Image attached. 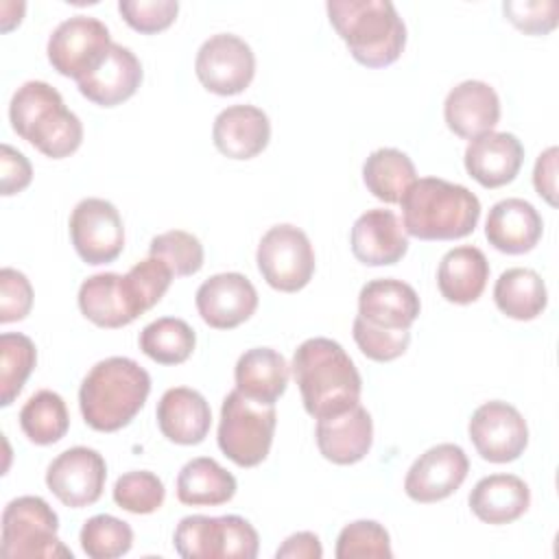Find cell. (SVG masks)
Returning <instances> with one entry per match:
<instances>
[{
  "mask_svg": "<svg viewBox=\"0 0 559 559\" xmlns=\"http://www.w3.org/2000/svg\"><path fill=\"white\" fill-rule=\"evenodd\" d=\"M469 461L461 445L437 443L419 454L406 472L404 491L411 500L430 504L452 496L467 478Z\"/></svg>",
  "mask_w": 559,
  "mask_h": 559,
  "instance_id": "9a60e30c",
  "label": "cell"
},
{
  "mask_svg": "<svg viewBox=\"0 0 559 559\" xmlns=\"http://www.w3.org/2000/svg\"><path fill=\"white\" fill-rule=\"evenodd\" d=\"M290 367L304 408L314 419L338 415L360 402L362 378L341 343L325 336L308 338L295 349Z\"/></svg>",
  "mask_w": 559,
  "mask_h": 559,
  "instance_id": "6da1fadb",
  "label": "cell"
},
{
  "mask_svg": "<svg viewBox=\"0 0 559 559\" xmlns=\"http://www.w3.org/2000/svg\"><path fill=\"white\" fill-rule=\"evenodd\" d=\"M402 227L419 240H456L474 231L480 218L478 197L461 183L439 177L417 179L402 197Z\"/></svg>",
  "mask_w": 559,
  "mask_h": 559,
  "instance_id": "3957f363",
  "label": "cell"
},
{
  "mask_svg": "<svg viewBox=\"0 0 559 559\" xmlns=\"http://www.w3.org/2000/svg\"><path fill=\"white\" fill-rule=\"evenodd\" d=\"M502 11L515 28L528 35H546L559 22L557 0H507Z\"/></svg>",
  "mask_w": 559,
  "mask_h": 559,
  "instance_id": "7bdbcfd3",
  "label": "cell"
},
{
  "mask_svg": "<svg viewBox=\"0 0 559 559\" xmlns=\"http://www.w3.org/2000/svg\"><path fill=\"white\" fill-rule=\"evenodd\" d=\"M111 44L114 41L105 22L79 13L63 20L50 33L46 52L50 66L59 74L79 81L100 61V57L107 52Z\"/></svg>",
  "mask_w": 559,
  "mask_h": 559,
  "instance_id": "8fae6325",
  "label": "cell"
},
{
  "mask_svg": "<svg viewBox=\"0 0 559 559\" xmlns=\"http://www.w3.org/2000/svg\"><path fill=\"white\" fill-rule=\"evenodd\" d=\"M13 131L50 159L72 155L83 142V124L46 81L22 83L9 103Z\"/></svg>",
  "mask_w": 559,
  "mask_h": 559,
  "instance_id": "5b68a950",
  "label": "cell"
},
{
  "mask_svg": "<svg viewBox=\"0 0 559 559\" xmlns=\"http://www.w3.org/2000/svg\"><path fill=\"white\" fill-rule=\"evenodd\" d=\"M528 485L515 474H489L469 491V509L485 524H509L526 513Z\"/></svg>",
  "mask_w": 559,
  "mask_h": 559,
  "instance_id": "4316f807",
  "label": "cell"
},
{
  "mask_svg": "<svg viewBox=\"0 0 559 559\" xmlns=\"http://www.w3.org/2000/svg\"><path fill=\"white\" fill-rule=\"evenodd\" d=\"M173 544L183 559H253L260 537L240 515H186L175 528Z\"/></svg>",
  "mask_w": 559,
  "mask_h": 559,
  "instance_id": "ba28073f",
  "label": "cell"
},
{
  "mask_svg": "<svg viewBox=\"0 0 559 559\" xmlns=\"http://www.w3.org/2000/svg\"><path fill=\"white\" fill-rule=\"evenodd\" d=\"M352 253L367 266H389L408 251V238L400 218L384 207L360 214L349 234Z\"/></svg>",
  "mask_w": 559,
  "mask_h": 559,
  "instance_id": "ac0fdd59",
  "label": "cell"
},
{
  "mask_svg": "<svg viewBox=\"0 0 559 559\" xmlns=\"http://www.w3.org/2000/svg\"><path fill=\"white\" fill-rule=\"evenodd\" d=\"M317 448L323 459L336 465H352L367 456L373 443V421L369 411L358 402L356 406L317 419Z\"/></svg>",
  "mask_w": 559,
  "mask_h": 559,
  "instance_id": "ffe728a7",
  "label": "cell"
},
{
  "mask_svg": "<svg viewBox=\"0 0 559 559\" xmlns=\"http://www.w3.org/2000/svg\"><path fill=\"white\" fill-rule=\"evenodd\" d=\"M79 308L85 319L98 328H122L135 321L142 312L129 282L120 273H96L79 286Z\"/></svg>",
  "mask_w": 559,
  "mask_h": 559,
  "instance_id": "d6986e66",
  "label": "cell"
},
{
  "mask_svg": "<svg viewBox=\"0 0 559 559\" xmlns=\"http://www.w3.org/2000/svg\"><path fill=\"white\" fill-rule=\"evenodd\" d=\"M275 424V404L255 402L234 389L221 404L218 448L238 467H255L269 456Z\"/></svg>",
  "mask_w": 559,
  "mask_h": 559,
  "instance_id": "8992f818",
  "label": "cell"
},
{
  "mask_svg": "<svg viewBox=\"0 0 559 559\" xmlns=\"http://www.w3.org/2000/svg\"><path fill=\"white\" fill-rule=\"evenodd\" d=\"M489 280V262L478 247L461 245L450 249L437 269V286L450 304L476 301Z\"/></svg>",
  "mask_w": 559,
  "mask_h": 559,
  "instance_id": "f1b7e54d",
  "label": "cell"
},
{
  "mask_svg": "<svg viewBox=\"0 0 559 559\" xmlns=\"http://www.w3.org/2000/svg\"><path fill=\"white\" fill-rule=\"evenodd\" d=\"M463 162L469 177L483 188H500L518 177L524 146L513 133L489 131L469 140Z\"/></svg>",
  "mask_w": 559,
  "mask_h": 559,
  "instance_id": "7402d4cb",
  "label": "cell"
},
{
  "mask_svg": "<svg viewBox=\"0 0 559 559\" xmlns=\"http://www.w3.org/2000/svg\"><path fill=\"white\" fill-rule=\"evenodd\" d=\"M258 271L280 293H297L312 280L314 249L304 229L282 223L273 225L255 251Z\"/></svg>",
  "mask_w": 559,
  "mask_h": 559,
  "instance_id": "9c48e42d",
  "label": "cell"
},
{
  "mask_svg": "<svg viewBox=\"0 0 559 559\" xmlns=\"http://www.w3.org/2000/svg\"><path fill=\"white\" fill-rule=\"evenodd\" d=\"M70 238L85 264L114 262L124 249L122 216L111 201L87 197L70 214Z\"/></svg>",
  "mask_w": 559,
  "mask_h": 559,
  "instance_id": "7c38bea8",
  "label": "cell"
},
{
  "mask_svg": "<svg viewBox=\"0 0 559 559\" xmlns=\"http://www.w3.org/2000/svg\"><path fill=\"white\" fill-rule=\"evenodd\" d=\"M129 288L138 301V306L142 308V312L151 310L168 290L170 282H173V271L159 260V258H144L140 262H135L127 273H124Z\"/></svg>",
  "mask_w": 559,
  "mask_h": 559,
  "instance_id": "60d3db41",
  "label": "cell"
},
{
  "mask_svg": "<svg viewBox=\"0 0 559 559\" xmlns=\"http://www.w3.org/2000/svg\"><path fill=\"white\" fill-rule=\"evenodd\" d=\"M330 24L349 55L367 68L397 61L406 46V26L391 0H330Z\"/></svg>",
  "mask_w": 559,
  "mask_h": 559,
  "instance_id": "277c9868",
  "label": "cell"
},
{
  "mask_svg": "<svg viewBox=\"0 0 559 559\" xmlns=\"http://www.w3.org/2000/svg\"><path fill=\"white\" fill-rule=\"evenodd\" d=\"M214 146L229 159H251L271 140L269 116L255 105L225 107L212 127Z\"/></svg>",
  "mask_w": 559,
  "mask_h": 559,
  "instance_id": "d4e9b609",
  "label": "cell"
},
{
  "mask_svg": "<svg viewBox=\"0 0 559 559\" xmlns=\"http://www.w3.org/2000/svg\"><path fill=\"white\" fill-rule=\"evenodd\" d=\"M290 367L273 347H251L240 354L234 367L236 389L262 404H275L288 384Z\"/></svg>",
  "mask_w": 559,
  "mask_h": 559,
  "instance_id": "83f0119b",
  "label": "cell"
},
{
  "mask_svg": "<svg viewBox=\"0 0 559 559\" xmlns=\"http://www.w3.org/2000/svg\"><path fill=\"white\" fill-rule=\"evenodd\" d=\"M352 334L358 349L376 362H389L400 358L411 343V330H382V328L369 325L358 314L354 319Z\"/></svg>",
  "mask_w": 559,
  "mask_h": 559,
  "instance_id": "ab89813d",
  "label": "cell"
},
{
  "mask_svg": "<svg viewBox=\"0 0 559 559\" xmlns=\"http://www.w3.org/2000/svg\"><path fill=\"white\" fill-rule=\"evenodd\" d=\"M33 308V286L28 277L11 266L0 271V323L22 321Z\"/></svg>",
  "mask_w": 559,
  "mask_h": 559,
  "instance_id": "ee69618b",
  "label": "cell"
},
{
  "mask_svg": "<svg viewBox=\"0 0 559 559\" xmlns=\"http://www.w3.org/2000/svg\"><path fill=\"white\" fill-rule=\"evenodd\" d=\"M155 417L162 435L179 445L201 443L212 426L207 400L190 386H173L164 391Z\"/></svg>",
  "mask_w": 559,
  "mask_h": 559,
  "instance_id": "484cf974",
  "label": "cell"
},
{
  "mask_svg": "<svg viewBox=\"0 0 559 559\" xmlns=\"http://www.w3.org/2000/svg\"><path fill=\"white\" fill-rule=\"evenodd\" d=\"M140 349L159 365H181L197 345L194 330L177 317H162L140 332Z\"/></svg>",
  "mask_w": 559,
  "mask_h": 559,
  "instance_id": "836d02e7",
  "label": "cell"
},
{
  "mask_svg": "<svg viewBox=\"0 0 559 559\" xmlns=\"http://www.w3.org/2000/svg\"><path fill=\"white\" fill-rule=\"evenodd\" d=\"M277 559H321L323 548L314 533L299 531L284 539V544L275 552Z\"/></svg>",
  "mask_w": 559,
  "mask_h": 559,
  "instance_id": "7dc6e473",
  "label": "cell"
},
{
  "mask_svg": "<svg viewBox=\"0 0 559 559\" xmlns=\"http://www.w3.org/2000/svg\"><path fill=\"white\" fill-rule=\"evenodd\" d=\"M37 362L35 343L22 332L0 334V404L11 406Z\"/></svg>",
  "mask_w": 559,
  "mask_h": 559,
  "instance_id": "e575fe53",
  "label": "cell"
},
{
  "mask_svg": "<svg viewBox=\"0 0 559 559\" xmlns=\"http://www.w3.org/2000/svg\"><path fill=\"white\" fill-rule=\"evenodd\" d=\"M33 179V166L26 155L11 144L0 146V190L2 197L22 192Z\"/></svg>",
  "mask_w": 559,
  "mask_h": 559,
  "instance_id": "f6af8a7d",
  "label": "cell"
},
{
  "mask_svg": "<svg viewBox=\"0 0 559 559\" xmlns=\"http://www.w3.org/2000/svg\"><path fill=\"white\" fill-rule=\"evenodd\" d=\"M544 231V221L533 203L509 197L491 205L485 221V236L489 245L502 253L520 255L535 249Z\"/></svg>",
  "mask_w": 559,
  "mask_h": 559,
  "instance_id": "cb8c5ba5",
  "label": "cell"
},
{
  "mask_svg": "<svg viewBox=\"0 0 559 559\" xmlns=\"http://www.w3.org/2000/svg\"><path fill=\"white\" fill-rule=\"evenodd\" d=\"M362 181L376 199L384 203H400L404 192L417 181V170L404 151L384 146L365 159Z\"/></svg>",
  "mask_w": 559,
  "mask_h": 559,
  "instance_id": "1f68e13d",
  "label": "cell"
},
{
  "mask_svg": "<svg viewBox=\"0 0 559 559\" xmlns=\"http://www.w3.org/2000/svg\"><path fill=\"white\" fill-rule=\"evenodd\" d=\"M151 393V376L133 358L98 360L81 382L79 406L85 424L98 432H116L131 424Z\"/></svg>",
  "mask_w": 559,
  "mask_h": 559,
  "instance_id": "7a4b0ae2",
  "label": "cell"
},
{
  "mask_svg": "<svg viewBox=\"0 0 559 559\" xmlns=\"http://www.w3.org/2000/svg\"><path fill=\"white\" fill-rule=\"evenodd\" d=\"M419 310L415 288L395 277L371 280L358 293V317L382 330H411Z\"/></svg>",
  "mask_w": 559,
  "mask_h": 559,
  "instance_id": "603a6c76",
  "label": "cell"
},
{
  "mask_svg": "<svg viewBox=\"0 0 559 559\" xmlns=\"http://www.w3.org/2000/svg\"><path fill=\"white\" fill-rule=\"evenodd\" d=\"M469 439L489 463H511L528 445V426L522 413L502 400L480 404L467 426Z\"/></svg>",
  "mask_w": 559,
  "mask_h": 559,
  "instance_id": "4fadbf2b",
  "label": "cell"
},
{
  "mask_svg": "<svg viewBox=\"0 0 559 559\" xmlns=\"http://www.w3.org/2000/svg\"><path fill=\"white\" fill-rule=\"evenodd\" d=\"M118 11L124 22L144 35L168 28L179 11L177 0H120Z\"/></svg>",
  "mask_w": 559,
  "mask_h": 559,
  "instance_id": "b9f144b4",
  "label": "cell"
},
{
  "mask_svg": "<svg viewBox=\"0 0 559 559\" xmlns=\"http://www.w3.org/2000/svg\"><path fill=\"white\" fill-rule=\"evenodd\" d=\"M194 304L210 328L231 330L255 312L258 290L242 273H216L197 288Z\"/></svg>",
  "mask_w": 559,
  "mask_h": 559,
  "instance_id": "2e32d148",
  "label": "cell"
},
{
  "mask_svg": "<svg viewBox=\"0 0 559 559\" xmlns=\"http://www.w3.org/2000/svg\"><path fill=\"white\" fill-rule=\"evenodd\" d=\"M557 146H548L539 153L533 168V186L539 197H544L552 207L557 205Z\"/></svg>",
  "mask_w": 559,
  "mask_h": 559,
  "instance_id": "bcb514c9",
  "label": "cell"
},
{
  "mask_svg": "<svg viewBox=\"0 0 559 559\" xmlns=\"http://www.w3.org/2000/svg\"><path fill=\"white\" fill-rule=\"evenodd\" d=\"M148 255L159 258L177 277H188L203 266L201 240L183 229H168L157 234L148 245Z\"/></svg>",
  "mask_w": 559,
  "mask_h": 559,
  "instance_id": "8d00e7d4",
  "label": "cell"
},
{
  "mask_svg": "<svg viewBox=\"0 0 559 559\" xmlns=\"http://www.w3.org/2000/svg\"><path fill=\"white\" fill-rule=\"evenodd\" d=\"M20 428L35 445H50L63 439L70 428L63 397L50 389L33 393L20 411Z\"/></svg>",
  "mask_w": 559,
  "mask_h": 559,
  "instance_id": "d6a6232c",
  "label": "cell"
},
{
  "mask_svg": "<svg viewBox=\"0 0 559 559\" xmlns=\"http://www.w3.org/2000/svg\"><path fill=\"white\" fill-rule=\"evenodd\" d=\"M236 478L210 456L188 461L177 476V498L190 507H218L234 498Z\"/></svg>",
  "mask_w": 559,
  "mask_h": 559,
  "instance_id": "f546056e",
  "label": "cell"
},
{
  "mask_svg": "<svg viewBox=\"0 0 559 559\" xmlns=\"http://www.w3.org/2000/svg\"><path fill=\"white\" fill-rule=\"evenodd\" d=\"M59 518L39 496L13 498L2 511L0 555L7 559H72V550L57 537Z\"/></svg>",
  "mask_w": 559,
  "mask_h": 559,
  "instance_id": "52a82bcc",
  "label": "cell"
},
{
  "mask_svg": "<svg viewBox=\"0 0 559 559\" xmlns=\"http://www.w3.org/2000/svg\"><path fill=\"white\" fill-rule=\"evenodd\" d=\"M443 118L448 129L465 140H474L493 131L500 120V98L496 90L476 79L454 85L443 103Z\"/></svg>",
  "mask_w": 559,
  "mask_h": 559,
  "instance_id": "44dd1931",
  "label": "cell"
},
{
  "mask_svg": "<svg viewBox=\"0 0 559 559\" xmlns=\"http://www.w3.org/2000/svg\"><path fill=\"white\" fill-rule=\"evenodd\" d=\"M79 542L90 559H116L131 550L133 531L124 520L98 513L83 522Z\"/></svg>",
  "mask_w": 559,
  "mask_h": 559,
  "instance_id": "d590c367",
  "label": "cell"
},
{
  "mask_svg": "<svg viewBox=\"0 0 559 559\" xmlns=\"http://www.w3.org/2000/svg\"><path fill=\"white\" fill-rule=\"evenodd\" d=\"M142 83V63L122 44H111L100 61L85 72L76 85L79 92L100 107H116L129 100Z\"/></svg>",
  "mask_w": 559,
  "mask_h": 559,
  "instance_id": "e0dca14e",
  "label": "cell"
},
{
  "mask_svg": "<svg viewBox=\"0 0 559 559\" xmlns=\"http://www.w3.org/2000/svg\"><path fill=\"white\" fill-rule=\"evenodd\" d=\"M334 555L336 559H391L389 531L376 520H356L341 528Z\"/></svg>",
  "mask_w": 559,
  "mask_h": 559,
  "instance_id": "74e56055",
  "label": "cell"
},
{
  "mask_svg": "<svg viewBox=\"0 0 559 559\" xmlns=\"http://www.w3.org/2000/svg\"><path fill=\"white\" fill-rule=\"evenodd\" d=\"M166 498L164 483L148 469H133L118 476L114 485V502L135 515L155 513Z\"/></svg>",
  "mask_w": 559,
  "mask_h": 559,
  "instance_id": "f35d334b",
  "label": "cell"
},
{
  "mask_svg": "<svg viewBox=\"0 0 559 559\" xmlns=\"http://www.w3.org/2000/svg\"><path fill=\"white\" fill-rule=\"evenodd\" d=\"M201 85L218 96H234L249 87L255 74L251 46L234 33H216L205 39L194 59Z\"/></svg>",
  "mask_w": 559,
  "mask_h": 559,
  "instance_id": "30bf717a",
  "label": "cell"
},
{
  "mask_svg": "<svg viewBox=\"0 0 559 559\" xmlns=\"http://www.w3.org/2000/svg\"><path fill=\"white\" fill-rule=\"evenodd\" d=\"M493 301L509 319L531 321L546 310L548 290L537 271L513 266L502 271L496 280Z\"/></svg>",
  "mask_w": 559,
  "mask_h": 559,
  "instance_id": "4dcf8cb0",
  "label": "cell"
},
{
  "mask_svg": "<svg viewBox=\"0 0 559 559\" xmlns=\"http://www.w3.org/2000/svg\"><path fill=\"white\" fill-rule=\"evenodd\" d=\"M107 463L100 452L85 445L63 450L46 469V485L70 509L94 504L105 489Z\"/></svg>",
  "mask_w": 559,
  "mask_h": 559,
  "instance_id": "5bb4252c",
  "label": "cell"
}]
</instances>
